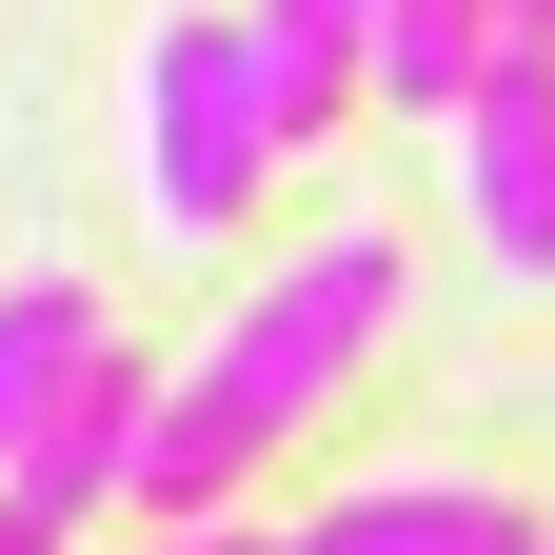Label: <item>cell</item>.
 Here are the masks:
<instances>
[{"label": "cell", "mask_w": 555, "mask_h": 555, "mask_svg": "<svg viewBox=\"0 0 555 555\" xmlns=\"http://www.w3.org/2000/svg\"><path fill=\"white\" fill-rule=\"evenodd\" d=\"M397 318H416V258H397L377 219H358V238H298V258H278L159 397H139V476H119V516H238V476H258L278 437H318Z\"/></svg>", "instance_id": "cell-1"}, {"label": "cell", "mask_w": 555, "mask_h": 555, "mask_svg": "<svg viewBox=\"0 0 555 555\" xmlns=\"http://www.w3.org/2000/svg\"><path fill=\"white\" fill-rule=\"evenodd\" d=\"M278 179V100H258V21L238 0H179L139 40V219L179 258H219V219Z\"/></svg>", "instance_id": "cell-2"}, {"label": "cell", "mask_w": 555, "mask_h": 555, "mask_svg": "<svg viewBox=\"0 0 555 555\" xmlns=\"http://www.w3.org/2000/svg\"><path fill=\"white\" fill-rule=\"evenodd\" d=\"M456 198L496 278H555V40H496L456 80Z\"/></svg>", "instance_id": "cell-3"}, {"label": "cell", "mask_w": 555, "mask_h": 555, "mask_svg": "<svg viewBox=\"0 0 555 555\" xmlns=\"http://www.w3.org/2000/svg\"><path fill=\"white\" fill-rule=\"evenodd\" d=\"M139 397H159V358H119V337H100V358L60 377V416H40L21 456H0V496H21L40 535H80V516H119V476H139Z\"/></svg>", "instance_id": "cell-4"}, {"label": "cell", "mask_w": 555, "mask_h": 555, "mask_svg": "<svg viewBox=\"0 0 555 555\" xmlns=\"http://www.w3.org/2000/svg\"><path fill=\"white\" fill-rule=\"evenodd\" d=\"M258 21V100H278V159L377 119V0H238Z\"/></svg>", "instance_id": "cell-5"}, {"label": "cell", "mask_w": 555, "mask_h": 555, "mask_svg": "<svg viewBox=\"0 0 555 555\" xmlns=\"http://www.w3.org/2000/svg\"><path fill=\"white\" fill-rule=\"evenodd\" d=\"M278 555H535V516L496 496V476H358L318 535H278Z\"/></svg>", "instance_id": "cell-6"}, {"label": "cell", "mask_w": 555, "mask_h": 555, "mask_svg": "<svg viewBox=\"0 0 555 555\" xmlns=\"http://www.w3.org/2000/svg\"><path fill=\"white\" fill-rule=\"evenodd\" d=\"M80 358H100V298H80V278H0V456L60 416V377H80Z\"/></svg>", "instance_id": "cell-7"}, {"label": "cell", "mask_w": 555, "mask_h": 555, "mask_svg": "<svg viewBox=\"0 0 555 555\" xmlns=\"http://www.w3.org/2000/svg\"><path fill=\"white\" fill-rule=\"evenodd\" d=\"M139 555H278V535H238V516H139Z\"/></svg>", "instance_id": "cell-8"}, {"label": "cell", "mask_w": 555, "mask_h": 555, "mask_svg": "<svg viewBox=\"0 0 555 555\" xmlns=\"http://www.w3.org/2000/svg\"><path fill=\"white\" fill-rule=\"evenodd\" d=\"M0 555H80V535H40V516H21V496H0Z\"/></svg>", "instance_id": "cell-9"}, {"label": "cell", "mask_w": 555, "mask_h": 555, "mask_svg": "<svg viewBox=\"0 0 555 555\" xmlns=\"http://www.w3.org/2000/svg\"><path fill=\"white\" fill-rule=\"evenodd\" d=\"M496 40H555V0H496Z\"/></svg>", "instance_id": "cell-10"}, {"label": "cell", "mask_w": 555, "mask_h": 555, "mask_svg": "<svg viewBox=\"0 0 555 555\" xmlns=\"http://www.w3.org/2000/svg\"><path fill=\"white\" fill-rule=\"evenodd\" d=\"M535 555H555V535H535Z\"/></svg>", "instance_id": "cell-11"}]
</instances>
